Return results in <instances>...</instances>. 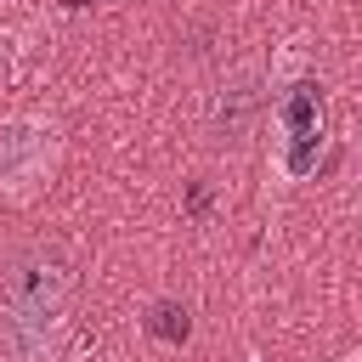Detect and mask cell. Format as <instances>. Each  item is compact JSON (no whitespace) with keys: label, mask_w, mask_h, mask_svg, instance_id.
<instances>
[{"label":"cell","mask_w":362,"mask_h":362,"mask_svg":"<svg viewBox=\"0 0 362 362\" xmlns=\"http://www.w3.org/2000/svg\"><path fill=\"white\" fill-rule=\"evenodd\" d=\"M147 334L153 339H170V345H181L187 334H192V317H187V305H175V300H158V305H147Z\"/></svg>","instance_id":"obj_4"},{"label":"cell","mask_w":362,"mask_h":362,"mask_svg":"<svg viewBox=\"0 0 362 362\" xmlns=\"http://www.w3.org/2000/svg\"><path fill=\"white\" fill-rule=\"evenodd\" d=\"M28 153H40V136H34L28 124H11V130H0V181H17Z\"/></svg>","instance_id":"obj_5"},{"label":"cell","mask_w":362,"mask_h":362,"mask_svg":"<svg viewBox=\"0 0 362 362\" xmlns=\"http://www.w3.org/2000/svg\"><path fill=\"white\" fill-rule=\"evenodd\" d=\"M345 362H351V356H345Z\"/></svg>","instance_id":"obj_7"},{"label":"cell","mask_w":362,"mask_h":362,"mask_svg":"<svg viewBox=\"0 0 362 362\" xmlns=\"http://www.w3.org/2000/svg\"><path fill=\"white\" fill-rule=\"evenodd\" d=\"M68 6H90V0H68Z\"/></svg>","instance_id":"obj_6"},{"label":"cell","mask_w":362,"mask_h":362,"mask_svg":"<svg viewBox=\"0 0 362 362\" xmlns=\"http://www.w3.org/2000/svg\"><path fill=\"white\" fill-rule=\"evenodd\" d=\"M255 79L249 74H238V79H226L221 90H215V102H209V130H215V141H238L243 130H249V113H255Z\"/></svg>","instance_id":"obj_3"},{"label":"cell","mask_w":362,"mask_h":362,"mask_svg":"<svg viewBox=\"0 0 362 362\" xmlns=\"http://www.w3.org/2000/svg\"><path fill=\"white\" fill-rule=\"evenodd\" d=\"M74 288H79V272L51 243H28L0 266V334L17 362H40L51 351V334L62 328Z\"/></svg>","instance_id":"obj_1"},{"label":"cell","mask_w":362,"mask_h":362,"mask_svg":"<svg viewBox=\"0 0 362 362\" xmlns=\"http://www.w3.org/2000/svg\"><path fill=\"white\" fill-rule=\"evenodd\" d=\"M283 124H288V175H311L317 141H322V85L300 79L283 96Z\"/></svg>","instance_id":"obj_2"}]
</instances>
